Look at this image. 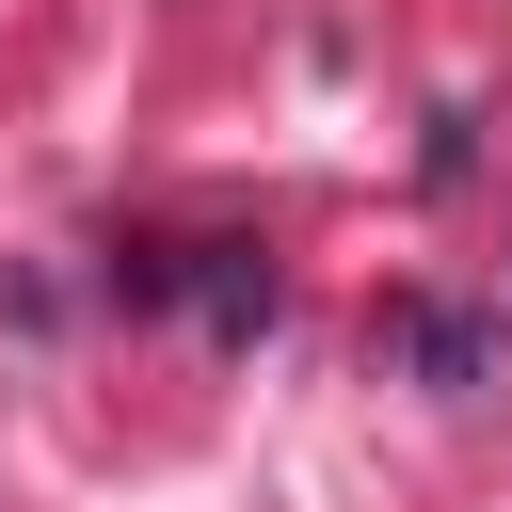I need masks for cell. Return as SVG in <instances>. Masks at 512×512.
Masks as SVG:
<instances>
[{
  "label": "cell",
  "instance_id": "1",
  "mask_svg": "<svg viewBox=\"0 0 512 512\" xmlns=\"http://www.w3.org/2000/svg\"><path fill=\"white\" fill-rule=\"evenodd\" d=\"M176 304H192L208 336H256V320H272V256H256V240H192V272H176Z\"/></svg>",
  "mask_w": 512,
  "mask_h": 512
},
{
  "label": "cell",
  "instance_id": "2",
  "mask_svg": "<svg viewBox=\"0 0 512 512\" xmlns=\"http://www.w3.org/2000/svg\"><path fill=\"white\" fill-rule=\"evenodd\" d=\"M384 336H400V368H432L448 400H464V384H496V320H464V304H400Z\"/></svg>",
  "mask_w": 512,
  "mask_h": 512
}]
</instances>
